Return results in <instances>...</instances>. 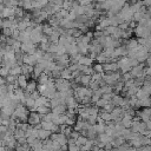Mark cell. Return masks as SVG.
<instances>
[{"label": "cell", "instance_id": "cell-1", "mask_svg": "<svg viewBox=\"0 0 151 151\" xmlns=\"http://www.w3.org/2000/svg\"><path fill=\"white\" fill-rule=\"evenodd\" d=\"M41 120V117H40V113L39 112H35V111H32L31 113H28V118H27V122L29 125L32 126H37Z\"/></svg>", "mask_w": 151, "mask_h": 151}, {"label": "cell", "instance_id": "cell-2", "mask_svg": "<svg viewBox=\"0 0 151 151\" xmlns=\"http://www.w3.org/2000/svg\"><path fill=\"white\" fill-rule=\"evenodd\" d=\"M27 83H28V78H27L25 74L20 73L19 76H17V85H18L19 87H21V88H24V90H25V87H26Z\"/></svg>", "mask_w": 151, "mask_h": 151}, {"label": "cell", "instance_id": "cell-3", "mask_svg": "<svg viewBox=\"0 0 151 151\" xmlns=\"http://www.w3.org/2000/svg\"><path fill=\"white\" fill-rule=\"evenodd\" d=\"M21 73L25 74L27 78L29 77L31 73H33V66L32 65H28V64H21Z\"/></svg>", "mask_w": 151, "mask_h": 151}, {"label": "cell", "instance_id": "cell-4", "mask_svg": "<svg viewBox=\"0 0 151 151\" xmlns=\"http://www.w3.org/2000/svg\"><path fill=\"white\" fill-rule=\"evenodd\" d=\"M1 17L2 18H12V17H14V7H7V6H5L4 9H2Z\"/></svg>", "mask_w": 151, "mask_h": 151}, {"label": "cell", "instance_id": "cell-5", "mask_svg": "<svg viewBox=\"0 0 151 151\" xmlns=\"http://www.w3.org/2000/svg\"><path fill=\"white\" fill-rule=\"evenodd\" d=\"M22 63H24V64H28V65H34V64L37 63V60H35V58L33 57V54L26 53V54H24V57H22Z\"/></svg>", "mask_w": 151, "mask_h": 151}, {"label": "cell", "instance_id": "cell-6", "mask_svg": "<svg viewBox=\"0 0 151 151\" xmlns=\"http://www.w3.org/2000/svg\"><path fill=\"white\" fill-rule=\"evenodd\" d=\"M37 90V81L34 80H29L25 87V92H28V93H32L33 91Z\"/></svg>", "mask_w": 151, "mask_h": 151}, {"label": "cell", "instance_id": "cell-7", "mask_svg": "<svg viewBox=\"0 0 151 151\" xmlns=\"http://www.w3.org/2000/svg\"><path fill=\"white\" fill-rule=\"evenodd\" d=\"M51 136V131H48V130H45V129H40V130H38V138L39 139H47L48 137Z\"/></svg>", "mask_w": 151, "mask_h": 151}, {"label": "cell", "instance_id": "cell-8", "mask_svg": "<svg viewBox=\"0 0 151 151\" xmlns=\"http://www.w3.org/2000/svg\"><path fill=\"white\" fill-rule=\"evenodd\" d=\"M21 73V65L19 64H15L14 66H12L9 68V74H13V76H19Z\"/></svg>", "mask_w": 151, "mask_h": 151}, {"label": "cell", "instance_id": "cell-9", "mask_svg": "<svg viewBox=\"0 0 151 151\" xmlns=\"http://www.w3.org/2000/svg\"><path fill=\"white\" fill-rule=\"evenodd\" d=\"M78 64L85 65V66H90V65L92 64V59H91V58H87V57H79Z\"/></svg>", "mask_w": 151, "mask_h": 151}, {"label": "cell", "instance_id": "cell-10", "mask_svg": "<svg viewBox=\"0 0 151 151\" xmlns=\"http://www.w3.org/2000/svg\"><path fill=\"white\" fill-rule=\"evenodd\" d=\"M9 68L11 67H8V66H6L5 64H1L0 65V77H7L8 74H9Z\"/></svg>", "mask_w": 151, "mask_h": 151}, {"label": "cell", "instance_id": "cell-11", "mask_svg": "<svg viewBox=\"0 0 151 151\" xmlns=\"http://www.w3.org/2000/svg\"><path fill=\"white\" fill-rule=\"evenodd\" d=\"M24 14H25V12H24V9H22V8L18 7V6H15V7H14V17H15V18L22 19Z\"/></svg>", "mask_w": 151, "mask_h": 151}, {"label": "cell", "instance_id": "cell-12", "mask_svg": "<svg viewBox=\"0 0 151 151\" xmlns=\"http://www.w3.org/2000/svg\"><path fill=\"white\" fill-rule=\"evenodd\" d=\"M48 79H50V77L46 73H40L38 76V84H46Z\"/></svg>", "mask_w": 151, "mask_h": 151}, {"label": "cell", "instance_id": "cell-13", "mask_svg": "<svg viewBox=\"0 0 151 151\" xmlns=\"http://www.w3.org/2000/svg\"><path fill=\"white\" fill-rule=\"evenodd\" d=\"M91 80H92V78H91V76H88V74H84V76L80 77V83L84 84V85H88V84L91 83Z\"/></svg>", "mask_w": 151, "mask_h": 151}, {"label": "cell", "instance_id": "cell-14", "mask_svg": "<svg viewBox=\"0 0 151 151\" xmlns=\"http://www.w3.org/2000/svg\"><path fill=\"white\" fill-rule=\"evenodd\" d=\"M103 68H104L105 71H116V70L118 68V65H117V64H105V65L103 66Z\"/></svg>", "mask_w": 151, "mask_h": 151}, {"label": "cell", "instance_id": "cell-15", "mask_svg": "<svg viewBox=\"0 0 151 151\" xmlns=\"http://www.w3.org/2000/svg\"><path fill=\"white\" fill-rule=\"evenodd\" d=\"M5 79H6V84H17V76L8 74L7 77H5Z\"/></svg>", "mask_w": 151, "mask_h": 151}, {"label": "cell", "instance_id": "cell-16", "mask_svg": "<svg viewBox=\"0 0 151 151\" xmlns=\"http://www.w3.org/2000/svg\"><path fill=\"white\" fill-rule=\"evenodd\" d=\"M35 111H37V112H39L40 114H46V113H48V112H50L48 106H38V107L35 109Z\"/></svg>", "mask_w": 151, "mask_h": 151}, {"label": "cell", "instance_id": "cell-17", "mask_svg": "<svg viewBox=\"0 0 151 151\" xmlns=\"http://www.w3.org/2000/svg\"><path fill=\"white\" fill-rule=\"evenodd\" d=\"M1 29H2V34L5 37H11L12 35V32H13L12 28H1Z\"/></svg>", "mask_w": 151, "mask_h": 151}, {"label": "cell", "instance_id": "cell-18", "mask_svg": "<svg viewBox=\"0 0 151 151\" xmlns=\"http://www.w3.org/2000/svg\"><path fill=\"white\" fill-rule=\"evenodd\" d=\"M93 70H94L97 73H101V72L104 71V68H103V65H100V64H97V65H94Z\"/></svg>", "mask_w": 151, "mask_h": 151}, {"label": "cell", "instance_id": "cell-19", "mask_svg": "<svg viewBox=\"0 0 151 151\" xmlns=\"http://www.w3.org/2000/svg\"><path fill=\"white\" fill-rule=\"evenodd\" d=\"M7 130H8V126H7V125L0 124V134H1V136H2V134H4V133L7 131Z\"/></svg>", "mask_w": 151, "mask_h": 151}, {"label": "cell", "instance_id": "cell-20", "mask_svg": "<svg viewBox=\"0 0 151 151\" xmlns=\"http://www.w3.org/2000/svg\"><path fill=\"white\" fill-rule=\"evenodd\" d=\"M2 28V18H0V29Z\"/></svg>", "mask_w": 151, "mask_h": 151}]
</instances>
